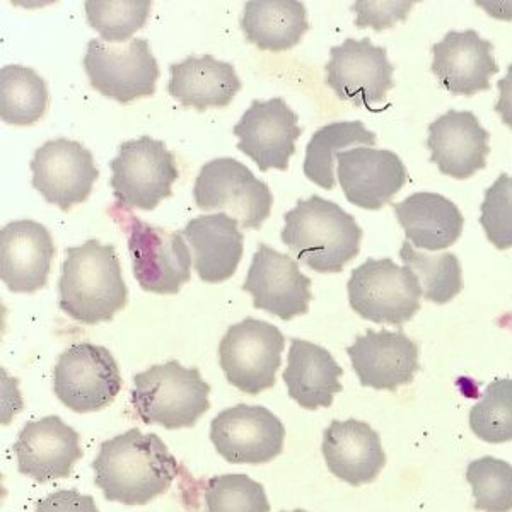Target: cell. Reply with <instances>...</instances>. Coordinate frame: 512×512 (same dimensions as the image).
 <instances>
[{
  "label": "cell",
  "mask_w": 512,
  "mask_h": 512,
  "mask_svg": "<svg viewBox=\"0 0 512 512\" xmlns=\"http://www.w3.org/2000/svg\"><path fill=\"white\" fill-rule=\"evenodd\" d=\"M86 18L105 43H123L144 28L151 14L149 0H86Z\"/></svg>",
  "instance_id": "32"
},
{
  "label": "cell",
  "mask_w": 512,
  "mask_h": 512,
  "mask_svg": "<svg viewBox=\"0 0 512 512\" xmlns=\"http://www.w3.org/2000/svg\"><path fill=\"white\" fill-rule=\"evenodd\" d=\"M110 216L127 233L132 270L140 289L161 296L178 294L192 275V255L181 233L152 226L120 205L110 207Z\"/></svg>",
  "instance_id": "5"
},
{
  "label": "cell",
  "mask_w": 512,
  "mask_h": 512,
  "mask_svg": "<svg viewBox=\"0 0 512 512\" xmlns=\"http://www.w3.org/2000/svg\"><path fill=\"white\" fill-rule=\"evenodd\" d=\"M497 89H499V98L494 110L499 113L502 123L512 130V64L507 67L506 76L497 82Z\"/></svg>",
  "instance_id": "39"
},
{
  "label": "cell",
  "mask_w": 512,
  "mask_h": 512,
  "mask_svg": "<svg viewBox=\"0 0 512 512\" xmlns=\"http://www.w3.org/2000/svg\"><path fill=\"white\" fill-rule=\"evenodd\" d=\"M432 72L439 84L456 96L489 91L490 79L499 72L494 45L477 31H449L432 47Z\"/></svg>",
  "instance_id": "21"
},
{
  "label": "cell",
  "mask_w": 512,
  "mask_h": 512,
  "mask_svg": "<svg viewBox=\"0 0 512 512\" xmlns=\"http://www.w3.org/2000/svg\"><path fill=\"white\" fill-rule=\"evenodd\" d=\"M55 255L52 234L40 222H9L0 231V279L14 294L47 286Z\"/></svg>",
  "instance_id": "20"
},
{
  "label": "cell",
  "mask_w": 512,
  "mask_h": 512,
  "mask_svg": "<svg viewBox=\"0 0 512 512\" xmlns=\"http://www.w3.org/2000/svg\"><path fill=\"white\" fill-rule=\"evenodd\" d=\"M284 222L282 243L318 274H340L361 253L362 229L354 216L320 195L299 198Z\"/></svg>",
  "instance_id": "3"
},
{
  "label": "cell",
  "mask_w": 512,
  "mask_h": 512,
  "mask_svg": "<svg viewBox=\"0 0 512 512\" xmlns=\"http://www.w3.org/2000/svg\"><path fill=\"white\" fill-rule=\"evenodd\" d=\"M35 512H99L91 495L79 490H57L36 502Z\"/></svg>",
  "instance_id": "38"
},
{
  "label": "cell",
  "mask_w": 512,
  "mask_h": 512,
  "mask_svg": "<svg viewBox=\"0 0 512 512\" xmlns=\"http://www.w3.org/2000/svg\"><path fill=\"white\" fill-rule=\"evenodd\" d=\"M489 140V130L480 125L475 113L449 110L429 125L427 147L443 175L468 180L487 166Z\"/></svg>",
  "instance_id": "22"
},
{
  "label": "cell",
  "mask_w": 512,
  "mask_h": 512,
  "mask_svg": "<svg viewBox=\"0 0 512 512\" xmlns=\"http://www.w3.org/2000/svg\"><path fill=\"white\" fill-rule=\"evenodd\" d=\"M297 120L299 117L289 108L286 99H255L234 125L239 151L253 159L260 171H286L296 154L297 139L303 134Z\"/></svg>",
  "instance_id": "15"
},
{
  "label": "cell",
  "mask_w": 512,
  "mask_h": 512,
  "mask_svg": "<svg viewBox=\"0 0 512 512\" xmlns=\"http://www.w3.org/2000/svg\"><path fill=\"white\" fill-rule=\"evenodd\" d=\"M241 30L260 50L286 52L309 30L308 11L299 0H250L241 18Z\"/></svg>",
  "instance_id": "28"
},
{
  "label": "cell",
  "mask_w": 512,
  "mask_h": 512,
  "mask_svg": "<svg viewBox=\"0 0 512 512\" xmlns=\"http://www.w3.org/2000/svg\"><path fill=\"white\" fill-rule=\"evenodd\" d=\"M475 509L483 512L512 511V465L494 456L472 461L466 468Z\"/></svg>",
  "instance_id": "34"
},
{
  "label": "cell",
  "mask_w": 512,
  "mask_h": 512,
  "mask_svg": "<svg viewBox=\"0 0 512 512\" xmlns=\"http://www.w3.org/2000/svg\"><path fill=\"white\" fill-rule=\"evenodd\" d=\"M284 512H308V511H304V509H296V511H284Z\"/></svg>",
  "instance_id": "40"
},
{
  "label": "cell",
  "mask_w": 512,
  "mask_h": 512,
  "mask_svg": "<svg viewBox=\"0 0 512 512\" xmlns=\"http://www.w3.org/2000/svg\"><path fill=\"white\" fill-rule=\"evenodd\" d=\"M470 429L489 444L512 441V379H495L470 412Z\"/></svg>",
  "instance_id": "33"
},
{
  "label": "cell",
  "mask_w": 512,
  "mask_h": 512,
  "mask_svg": "<svg viewBox=\"0 0 512 512\" xmlns=\"http://www.w3.org/2000/svg\"><path fill=\"white\" fill-rule=\"evenodd\" d=\"M31 171L33 187L62 212L86 202L99 178L93 152L69 139L48 140L38 147Z\"/></svg>",
  "instance_id": "14"
},
{
  "label": "cell",
  "mask_w": 512,
  "mask_h": 512,
  "mask_svg": "<svg viewBox=\"0 0 512 512\" xmlns=\"http://www.w3.org/2000/svg\"><path fill=\"white\" fill-rule=\"evenodd\" d=\"M408 241L419 250H448L460 239L465 217L439 193L419 192L393 204Z\"/></svg>",
  "instance_id": "27"
},
{
  "label": "cell",
  "mask_w": 512,
  "mask_h": 512,
  "mask_svg": "<svg viewBox=\"0 0 512 512\" xmlns=\"http://www.w3.org/2000/svg\"><path fill=\"white\" fill-rule=\"evenodd\" d=\"M344 369L328 350L301 338H292L287 367L282 378L292 400L306 408L332 407L333 398L344 390Z\"/></svg>",
  "instance_id": "25"
},
{
  "label": "cell",
  "mask_w": 512,
  "mask_h": 512,
  "mask_svg": "<svg viewBox=\"0 0 512 512\" xmlns=\"http://www.w3.org/2000/svg\"><path fill=\"white\" fill-rule=\"evenodd\" d=\"M243 291L250 292L256 309L282 321L306 315L313 299L311 279L301 272L294 258L263 243L253 255Z\"/></svg>",
  "instance_id": "16"
},
{
  "label": "cell",
  "mask_w": 512,
  "mask_h": 512,
  "mask_svg": "<svg viewBox=\"0 0 512 512\" xmlns=\"http://www.w3.org/2000/svg\"><path fill=\"white\" fill-rule=\"evenodd\" d=\"M415 2H367L359 0L352 6L357 28H374L376 31L393 28L396 23L405 21Z\"/></svg>",
  "instance_id": "37"
},
{
  "label": "cell",
  "mask_w": 512,
  "mask_h": 512,
  "mask_svg": "<svg viewBox=\"0 0 512 512\" xmlns=\"http://www.w3.org/2000/svg\"><path fill=\"white\" fill-rule=\"evenodd\" d=\"M376 140V134L367 130L366 125L359 120L328 123L316 130L306 146L304 175L323 190H333L338 152L345 147H371L376 144Z\"/></svg>",
  "instance_id": "29"
},
{
  "label": "cell",
  "mask_w": 512,
  "mask_h": 512,
  "mask_svg": "<svg viewBox=\"0 0 512 512\" xmlns=\"http://www.w3.org/2000/svg\"><path fill=\"white\" fill-rule=\"evenodd\" d=\"M82 64L93 89L120 105L152 96L161 76L158 60L144 38H132L122 47L94 38Z\"/></svg>",
  "instance_id": "10"
},
{
  "label": "cell",
  "mask_w": 512,
  "mask_h": 512,
  "mask_svg": "<svg viewBox=\"0 0 512 512\" xmlns=\"http://www.w3.org/2000/svg\"><path fill=\"white\" fill-rule=\"evenodd\" d=\"M48 86L30 67L12 64L0 69V118L7 125L30 127L48 110Z\"/></svg>",
  "instance_id": "30"
},
{
  "label": "cell",
  "mask_w": 512,
  "mask_h": 512,
  "mask_svg": "<svg viewBox=\"0 0 512 512\" xmlns=\"http://www.w3.org/2000/svg\"><path fill=\"white\" fill-rule=\"evenodd\" d=\"M193 198L205 212L222 210L245 229H260L274 205L267 183L233 158L212 159L198 173Z\"/></svg>",
  "instance_id": "8"
},
{
  "label": "cell",
  "mask_w": 512,
  "mask_h": 512,
  "mask_svg": "<svg viewBox=\"0 0 512 512\" xmlns=\"http://www.w3.org/2000/svg\"><path fill=\"white\" fill-rule=\"evenodd\" d=\"M207 512H270L267 492L262 483L248 475H219L205 485Z\"/></svg>",
  "instance_id": "35"
},
{
  "label": "cell",
  "mask_w": 512,
  "mask_h": 512,
  "mask_svg": "<svg viewBox=\"0 0 512 512\" xmlns=\"http://www.w3.org/2000/svg\"><path fill=\"white\" fill-rule=\"evenodd\" d=\"M286 337L268 321L245 318L227 328L219 362L229 383L248 395L274 388Z\"/></svg>",
  "instance_id": "9"
},
{
  "label": "cell",
  "mask_w": 512,
  "mask_h": 512,
  "mask_svg": "<svg viewBox=\"0 0 512 512\" xmlns=\"http://www.w3.org/2000/svg\"><path fill=\"white\" fill-rule=\"evenodd\" d=\"M110 185L123 209H156L164 198L173 195V185L180 176L175 154L163 140L144 135L127 140L111 159Z\"/></svg>",
  "instance_id": "6"
},
{
  "label": "cell",
  "mask_w": 512,
  "mask_h": 512,
  "mask_svg": "<svg viewBox=\"0 0 512 512\" xmlns=\"http://www.w3.org/2000/svg\"><path fill=\"white\" fill-rule=\"evenodd\" d=\"M238 226L236 219L217 212L195 217L180 231L192 246L200 280L221 284L236 274L245 251V236Z\"/></svg>",
  "instance_id": "24"
},
{
  "label": "cell",
  "mask_w": 512,
  "mask_h": 512,
  "mask_svg": "<svg viewBox=\"0 0 512 512\" xmlns=\"http://www.w3.org/2000/svg\"><path fill=\"white\" fill-rule=\"evenodd\" d=\"M480 226L497 250L512 248V176L502 173L487 188L482 202Z\"/></svg>",
  "instance_id": "36"
},
{
  "label": "cell",
  "mask_w": 512,
  "mask_h": 512,
  "mask_svg": "<svg viewBox=\"0 0 512 512\" xmlns=\"http://www.w3.org/2000/svg\"><path fill=\"white\" fill-rule=\"evenodd\" d=\"M400 258L417 275L425 301L446 304L463 291V270L453 253L425 255L415 250L407 239L403 241Z\"/></svg>",
  "instance_id": "31"
},
{
  "label": "cell",
  "mask_w": 512,
  "mask_h": 512,
  "mask_svg": "<svg viewBox=\"0 0 512 512\" xmlns=\"http://www.w3.org/2000/svg\"><path fill=\"white\" fill-rule=\"evenodd\" d=\"M359 383L374 390L395 391L419 373V345L403 332L367 330L347 349Z\"/></svg>",
  "instance_id": "19"
},
{
  "label": "cell",
  "mask_w": 512,
  "mask_h": 512,
  "mask_svg": "<svg viewBox=\"0 0 512 512\" xmlns=\"http://www.w3.org/2000/svg\"><path fill=\"white\" fill-rule=\"evenodd\" d=\"M168 91L181 105L202 111L231 105L241 91L234 65L212 57H188L169 65Z\"/></svg>",
  "instance_id": "26"
},
{
  "label": "cell",
  "mask_w": 512,
  "mask_h": 512,
  "mask_svg": "<svg viewBox=\"0 0 512 512\" xmlns=\"http://www.w3.org/2000/svg\"><path fill=\"white\" fill-rule=\"evenodd\" d=\"M347 292L350 308L379 325H405L419 313L422 297L417 275L390 258H367L361 267L354 268Z\"/></svg>",
  "instance_id": "7"
},
{
  "label": "cell",
  "mask_w": 512,
  "mask_h": 512,
  "mask_svg": "<svg viewBox=\"0 0 512 512\" xmlns=\"http://www.w3.org/2000/svg\"><path fill=\"white\" fill-rule=\"evenodd\" d=\"M286 439L277 415L260 405L239 403L222 410L210 424V441L231 465H262L275 460Z\"/></svg>",
  "instance_id": "13"
},
{
  "label": "cell",
  "mask_w": 512,
  "mask_h": 512,
  "mask_svg": "<svg viewBox=\"0 0 512 512\" xmlns=\"http://www.w3.org/2000/svg\"><path fill=\"white\" fill-rule=\"evenodd\" d=\"M93 470L106 501L146 506L175 482L178 463L161 437L130 429L99 446Z\"/></svg>",
  "instance_id": "1"
},
{
  "label": "cell",
  "mask_w": 512,
  "mask_h": 512,
  "mask_svg": "<svg viewBox=\"0 0 512 512\" xmlns=\"http://www.w3.org/2000/svg\"><path fill=\"white\" fill-rule=\"evenodd\" d=\"M326 84L340 101H349L367 110L379 111L376 106L386 101V94L395 88V67L384 47H374L369 38H349L330 50L325 67Z\"/></svg>",
  "instance_id": "12"
},
{
  "label": "cell",
  "mask_w": 512,
  "mask_h": 512,
  "mask_svg": "<svg viewBox=\"0 0 512 512\" xmlns=\"http://www.w3.org/2000/svg\"><path fill=\"white\" fill-rule=\"evenodd\" d=\"M321 453L328 470L352 487L374 482L386 465L381 437L361 420H333L323 432Z\"/></svg>",
  "instance_id": "23"
},
{
  "label": "cell",
  "mask_w": 512,
  "mask_h": 512,
  "mask_svg": "<svg viewBox=\"0 0 512 512\" xmlns=\"http://www.w3.org/2000/svg\"><path fill=\"white\" fill-rule=\"evenodd\" d=\"M128 289L115 246L88 239L65 250L59 279V306L82 325L115 318L127 306Z\"/></svg>",
  "instance_id": "2"
},
{
  "label": "cell",
  "mask_w": 512,
  "mask_h": 512,
  "mask_svg": "<svg viewBox=\"0 0 512 512\" xmlns=\"http://www.w3.org/2000/svg\"><path fill=\"white\" fill-rule=\"evenodd\" d=\"M337 176L350 204L366 210L383 209L407 183V168L395 152L355 147L338 152Z\"/></svg>",
  "instance_id": "17"
},
{
  "label": "cell",
  "mask_w": 512,
  "mask_h": 512,
  "mask_svg": "<svg viewBox=\"0 0 512 512\" xmlns=\"http://www.w3.org/2000/svg\"><path fill=\"white\" fill-rule=\"evenodd\" d=\"M81 437L57 415L28 422L14 443L18 470L38 483L69 478L82 458Z\"/></svg>",
  "instance_id": "18"
},
{
  "label": "cell",
  "mask_w": 512,
  "mask_h": 512,
  "mask_svg": "<svg viewBox=\"0 0 512 512\" xmlns=\"http://www.w3.org/2000/svg\"><path fill=\"white\" fill-rule=\"evenodd\" d=\"M53 390L76 414L99 412L115 402L122 390L120 367L106 347L72 345L55 364Z\"/></svg>",
  "instance_id": "11"
},
{
  "label": "cell",
  "mask_w": 512,
  "mask_h": 512,
  "mask_svg": "<svg viewBox=\"0 0 512 512\" xmlns=\"http://www.w3.org/2000/svg\"><path fill=\"white\" fill-rule=\"evenodd\" d=\"M209 395L198 369L168 361L135 374L130 403L144 424L178 431L197 424L210 408Z\"/></svg>",
  "instance_id": "4"
}]
</instances>
